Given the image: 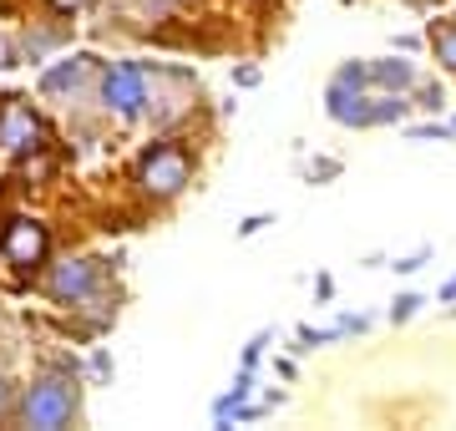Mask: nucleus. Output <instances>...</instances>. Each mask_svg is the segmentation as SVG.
<instances>
[{
	"instance_id": "obj_1",
	"label": "nucleus",
	"mask_w": 456,
	"mask_h": 431,
	"mask_svg": "<svg viewBox=\"0 0 456 431\" xmlns=\"http://www.w3.org/2000/svg\"><path fill=\"white\" fill-rule=\"evenodd\" d=\"M71 416H77V386L66 376H46L41 386H31V396L20 406L26 427H66Z\"/></svg>"
},
{
	"instance_id": "obj_2",
	"label": "nucleus",
	"mask_w": 456,
	"mask_h": 431,
	"mask_svg": "<svg viewBox=\"0 0 456 431\" xmlns=\"http://www.w3.org/2000/svg\"><path fill=\"white\" fill-rule=\"evenodd\" d=\"M102 107L117 117H142L147 107V71L132 67V61H122V67H112L107 77H102Z\"/></svg>"
},
{
	"instance_id": "obj_3",
	"label": "nucleus",
	"mask_w": 456,
	"mask_h": 431,
	"mask_svg": "<svg viewBox=\"0 0 456 431\" xmlns=\"http://www.w3.org/2000/svg\"><path fill=\"white\" fill-rule=\"evenodd\" d=\"M92 280H97V269L86 264V259H66L56 274H51V299H61V305H82L92 295Z\"/></svg>"
},
{
	"instance_id": "obj_4",
	"label": "nucleus",
	"mask_w": 456,
	"mask_h": 431,
	"mask_svg": "<svg viewBox=\"0 0 456 431\" xmlns=\"http://www.w3.org/2000/svg\"><path fill=\"white\" fill-rule=\"evenodd\" d=\"M142 178H147V188H158V193H178L183 183H188V163H183L178 148H158L147 158Z\"/></svg>"
},
{
	"instance_id": "obj_5",
	"label": "nucleus",
	"mask_w": 456,
	"mask_h": 431,
	"mask_svg": "<svg viewBox=\"0 0 456 431\" xmlns=\"http://www.w3.org/2000/svg\"><path fill=\"white\" fill-rule=\"evenodd\" d=\"M365 82L386 86V92H406L416 82V67L411 61H375V67H365Z\"/></svg>"
},
{
	"instance_id": "obj_6",
	"label": "nucleus",
	"mask_w": 456,
	"mask_h": 431,
	"mask_svg": "<svg viewBox=\"0 0 456 431\" xmlns=\"http://www.w3.org/2000/svg\"><path fill=\"white\" fill-rule=\"evenodd\" d=\"M41 254H46V233L36 229V224H16L11 229V259L16 264H36Z\"/></svg>"
},
{
	"instance_id": "obj_7",
	"label": "nucleus",
	"mask_w": 456,
	"mask_h": 431,
	"mask_svg": "<svg viewBox=\"0 0 456 431\" xmlns=\"http://www.w3.org/2000/svg\"><path fill=\"white\" fill-rule=\"evenodd\" d=\"M0 142H5V148H31L36 142V117L26 112V107H11L5 122H0Z\"/></svg>"
},
{
	"instance_id": "obj_8",
	"label": "nucleus",
	"mask_w": 456,
	"mask_h": 431,
	"mask_svg": "<svg viewBox=\"0 0 456 431\" xmlns=\"http://www.w3.org/2000/svg\"><path fill=\"white\" fill-rule=\"evenodd\" d=\"M82 71H86V61H66V67H56V71H46L41 77V92H77V82H82Z\"/></svg>"
},
{
	"instance_id": "obj_9",
	"label": "nucleus",
	"mask_w": 456,
	"mask_h": 431,
	"mask_svg": "<svg viewBox=\"0 0 456 431\" xmlns=\"http://www.w3.org/2000/svg\"><path fill=\"white\" fill-rule=\"evenodd\" d=\"M436 56L446 61V67H456V31H441L436 36Z\"/></svg>"
},
{
	"instance_id": "obj_10",
	"label": "nucleus",
	"mask_w": 456,
	"mask_h": 431,
	"mask_svg": "<svg viewBox=\"0 0 456 431\" xmlns=\"http://www.w3.org/2000/svg\"><path fill=\"white\" fill-rule=\"evenodd\" d=\"M416 305H421V295H401L391 305V320H411V315H416Z\"/></svg>"
},
{
	"instance_id": "obj_11",
	"label": "nucleus",
	"mask_w": 456,
	"mask_h": 431,
	"mask_svg": "<svg viewBox=\"0 0 456 431\" xmlns=\"http://www.w3.org/2000/svg\"><path fill=\"white\" fill-rule=\"evenodd\" d=\"M340 173V163H330V158H320V163L310 167V178H335Z\"/></svg>"
},
{
	"instance_id": "obj_12",
	"label": "nucleus",
	"mask_w": 456,
	"mask_h": 431,
	"mask_svg": "<svg viewBox=\"0 0 456 431\" xmlns=\"http://www.w3.org/2000/svg\"><path fill=\"white\" fill-rule=\"evenodd\" d=\"M421 264H426V254H406V259H395V269H401V274H416Z\"/></svg>"
},
{
	"instance_id": "obj_13",
	"label": "nucleus",
	"mask_w": 456,
	"mask_h": 431,
	"mask_svg": "<svg viewBox=\"0 0 456 431\" xmlns=\"http://www.w3.org/2000/svg\"><path fill=\"white\" fill-rule=\"evenodd\" d=\"M264 224H269V218H264V214H254V218H244V229H239V233H259Z\"/></svg>"
},
{
	"instance_id": "obj_14",
	"label": "nucleus",
	"mask_w": 456,
	"mask_h": 431,
	"mask_svg": "<svg viewBox=\"0 0 456 431\" xmlns=\"http://www.w3.org/2000/svg\"><path fill=\"white\" fill-rule=\"evenodd\" d=\"M5 401H11V386H5V376H0V411H5Z\"/></svg>"
},
{
	"instance_id": "obj_15",
	"label": "nucleus",
	"mask_w": 456,
	"mask_h": 431,
	"mask_svg": "<svg viewBox=\"0 0 456 431\" xmlns=\"http://www.w3.org/2000/svg\"><path fill=\"white\" fill-rule=\"evenodd\" d=\"M441 299H456V280H452V284H446V289H441Z\"/></svg>"
}]
</instances>
